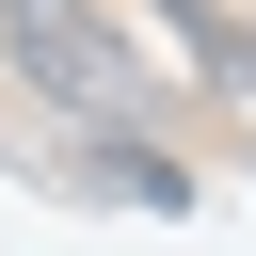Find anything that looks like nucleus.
I'll return each instance as SVG.
<instances>
[{
  "label": "nucleus",
  "mask_w": 256,
  "mask_h": 256,
  "mask_svg": "<svg viewBox=\"0 0 256 256\" xmlns=\"http://www.w3.org/2000/svg\"><path fill=\"white\" fill-rule=\"evenodd\" d=\"M0 80H32V96H48L64 128H96V144H144V112H160L128 16H96V0H0Z\"/></svg>",
  "instance_id": "obj_1"
},
{
  "label": "nucleus",
  "mask_w": 256,
  "mask_h": 256,
  "mask_svg": "<svg viewBox=\"0 0 256 256\" xmlns=\"http://www.w3.org/2000/svg\"><path fill=\"white\" fill-rule=\"evenodd\" d=\"M144 16H160V32H176V48L208 64V80H256V32H240L224 0H144Z\"/></svg>",
  "instance_id": "obj_2"
}]
</instances>
